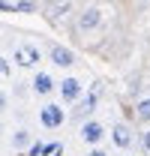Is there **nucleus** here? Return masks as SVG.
Wrapping results in <instances>:
<instances>
[{"label": "nucleus", "mask_w": 150, "mask_h": 156, "mask_svg": "<svg viewBox=\"0 0 150 156\" xmlns=\"http://www.w3.org/2000/svg\"><path fill=\"white\" fill-rule=\"evenodd\" d=\"M39 123H42L45 129H60V126L66 123V108L57 105V102H45V105L39 108Z\"/></svg>", "instance_id": "f257e3e1"}, {"label": "nucleus", "mask_w": 150, "mask_h": 156, "mask_svg": "<svg viewBox=\"0 0 150 156\" xmlns=\"http://www.w3.org/2000/svg\"><path fill=\"white\" fill-rule=\"evenodd\" d=\"M105 135H108V129H105L99 120H93V117H90V120H84V123H81V129H78V138H81L87 147H99V144L105 141Z\"/></svg>", "instance_id": "f03ea898"}, {"label": "nucleus", "mask_w": 150, "mask_h": 156, "mask_svg": "<svg viewBox=\"0 0 150 156\" xmlns=\"http://www.w3.org/2000/svg\"><path fill=\"white\" fill-rule=\"evenodd\" d=\"M57 93H60V99H63L66 105H75V102L84 99V84L75 75H66L63 81H57Z\"/></svg>", "instance_id": "7ed1b4c3"}, {"label": "nucleus", "mask_w": 150, "mask_h": 156, "mask_svg": "<svg viewBox=\"0 0 150 156\" xmlns=\"http://www.w3.org/2000/svg\"><path fill=\"white\" fill-rule=\"evenodd\" d=\"M108 138H111V144L117 147V150H129L132 144H135V132H132V126H129V123H123V120L111 126Z\"/></svg>", "instance_id": "20e7f679"}, {"label": "nucleus", "mask_w": 150, "mask_h": 156, "mask_svg": "<svg viewBox=\"0 0 150 156\" xmlns=\"http://www.w3.org/2000/svg\"><path fill=\"white\" fill-rule=\"evenodd\" d=\"M12 60H15V66H21V69H33V66H39V60H42V51H39L36 45H18L15 48V54H12Z\"/></svg>", "instance_id": "39448f33"}, {"label": "nucleus", "mask_w": 150, "mask_h": 156, "mask_svg": "<svg viewBox=\"0 0 150 156\" xmlns=\"http://www.w3.org/2000/svg\"><path fill=\"white\" fill-rule=\"evenodd\" d=\"M30 90H33L36 96H51V93L57 90V81H54L51 72H36L33 81H30Z\"/></svg>", "instance_id": "423d86ee"}, {"label": "nucleus", "mask_w": 150, "mask_h": 156, "mask_svg": "<svg viewBox=\"0 0 150 156\" xmlns=\"http://www.w3.org/2000/svg\"><path fill=\"white\" fill-rule=\"evenodd\" d=\"M48 57H51L54 66L69 69V66L75 63V51H72V48H66V45H51V48H48Z\"/></svg>", "instance_id": "0eeeda50"}, {"label": "nucleus", "mask_w": 150, "mask_h": 156, "mask_svg": "<svg viewBox=\"0 0 150 156\" xmlns=\"http://www.w3.org/2000/svg\"><path fill=\"white\" fill-rule=\"evenodd\" d=\"M99 24H102V12H99L96 6H87V9L78 15V30H81V33H90Z\"/></svg>", "instance_id": "6e6552de"}, {"label": "nucleus", "mask_w": 150, "mask_h": 156, "mask_svg": "<svg viewBox=\"0 0 150 156\" xmlns=\"http://www.w3.org/2000/svg\"><path fill=\"white\" fill-rule=\"evenodd\" d=\"M9 144H12V150H30L33 147V132L30 129H15Z\"/></svg>", "instance_id": "1a4fd4ad"}, {"label": "nucleus", "mask_w": 150, "mask_h": 156, "mask_svg": "<svg viewBox=\"0 0 150 156\" xmlns=\"http://www.w3.org/2000/svg\"><path fill=\"white\" fill-rule=\"evenodd\" d=\"M96 102H99V93H96V90H90L87 96H84L81 102H78V108H75V114H78V117H87V114H90V111L96 108Z\"/></svg>", "instance_id": "9d476101"}, {"label": "nucleus", "mask_w": 150, "mask_h": 156, "mask_svg": "<svg viewBox=\"0 0 150 156\" xmlns=\"http://www.w3.org/2000/svg\"><path fill=\"white\" fill-rule=\"evenodd\" d=\"M135 114H138L141 123H150V96H144L138 105H135Z\"/></svg>", "instance_id": "9b49d317"}, {"label": "nucleus", "mask_w": 150, "mask_h": 156, "mask_svg": "<svg viewBox=\"0 0 150 156\" xmlns=\"http://www.w3.org/2000/svg\"><path fill=\"white\" fill-rule=\"evenodd\" d=\"M9 72H12L9 60H6V57H0V81H3V78H9Z\"/></svg>", "instance_id": "f8f14e48"}, {"label": "nucleus", "mask_w": 150, "mask_h": 156, "mask_svg": "<svg viewBox=\"0 0 150 156\" xmlns=\"http://www.w3.org/2000/svg\"><path fill=\"white\" fill-rule=\"evenodd\" d=\"M141 150H144V153H150V126L141 132Z\"/></svg>", "instance_id": "ddd939ff"}, {"label": "nucleus", "mask_w": 150, "mask_h": 156, "mask_svg": "<svg viewBox=\"0 0 150 156\" xmlns=\"http://www.w3.org/2000/svg\"><path fill=\"white\" fill-rule=\"evenodd\" d=\"M6 108H9V93L0 90V111H6Z\"/></svg>", "instance_id": "4468645a"}, {"label": "nucleus", "mask_w": 150, "mask_h": 156, "mask_svg": "<svg viewBox=\"0 0 150 156\" xmlns=\"http://www.w3.org/2000/svg\"><path fill=\"white\" fill-rule=\"evenodd\" d=\"M87 156H108V153H105L102 147H90V150H87Z\"/></svg>", "instance_id": "2eb2a0df"}, {"label": "nucleus", "mask_w": 150, "mask_h": 156, "mask_svg": "<svg viewBox=\"0 0 150 156\" xmlns=\"http://www.w3.org/2000/svg\"><path fill=\"white\" fill-rule=\"evenodd\" d=\"M9 9H15V3H9V0H0V12H9Z\"/></svg>", "instance_id": "dca6fc26"}, {"label": "nucleus", "mask_w": 150, "mask_h": 156, "mask_svg": "<svg viewBox=\"0 0 150 156\" xmlns=\"http://www.w3.org/2000/svg\"><path fill=\"white\" fill-rule=\"evenodd\" d=\"M135 3H150V0H135Z\"/></svg>", "instance_id": "f3484780"}, {"label": "nucleus", "mask_w": 150, "mask_h": 156, "mask_svg": "<svg viewBox=\"0 0 150 156\" xmlns=\"http://www.w3.org/2000/svg\"><path fill=\"white\" fill-rule=\"evenodd\" d=\"M0 135H3V123H0Z\"/></svg>", "instance_id": "a211bd4d"}]
</instances>
